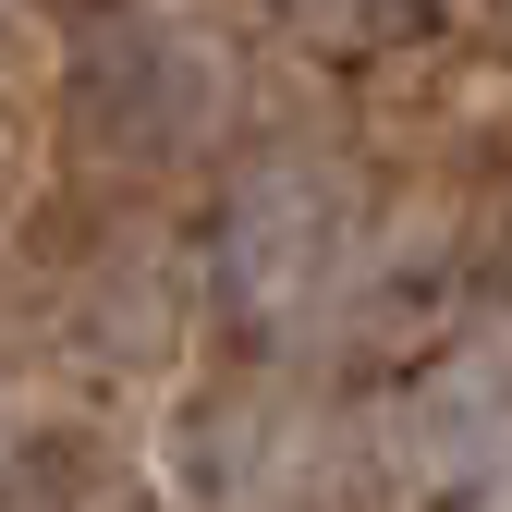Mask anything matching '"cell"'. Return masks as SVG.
Listing matches in <instances>:
<instances>
[{
	"mask_svg": "<svg viewBox=\"0 0 512 512\" xmlns=\"http://www.w3.org/2000/svg\"><path fill=\"white\" fill-rule=\"evenodd\" d=\"M330 256H342V196L317 171H269V183H244V208H232V269L256 305H281V293H317L330 281Z\"/></svg>",
	"mask_w": 512,
	"mask_h": 512,
	"instance_id": "obj_1",
	"label": "cell"
}]
</instances>
